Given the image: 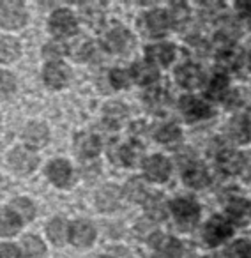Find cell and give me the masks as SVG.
I'll return each mask as SVG.
<instances>
[{"instance_id": "cell-37", "label": "cell", "mask_w": 251, "mask_h": 258, "mask_svg": "<svg viewBox=\"0 0 251 258\" xmlns=\"http://www.w3.org/2000/svg\"><path fill=\"white\" fill-rule=\"evenodd\" d=\"M15 89H16L15 76L8 71H0V99H4L9 94H13Z\"/></svg>"}, {"instance_id": "cell-8", "label": "cell", "mask_w": 251, "mask_h": 258, "mask_svg": "<svg viewBox=\"0 0 251 258\" xmlns=\"http://www.w3.org/2000/svg\"><path fill=\"white\" fill-rule=\"evenodd\" d=\"M144 170L147 173V177L151 180H156V182H163V180L168 179L170 175V161L165 158V156H151V158L145 161Z\"/></svg>"}, {"instance_id": "cell-33", "label": "cell", "mask_w": 251, "mask_h": 258, "mask_svg": "<svg viewBox=\"0 0 251 258\" xmlns=\"http://www.w3.org/2000/svg\"><path fill=\"white\" fill-rule=\"evenodd\" d=\"M48 237L51 239V242L64 244L66 237H68V226L60 218H55L48 223Z\"/></svg>"}, {"instance_id": "cell-47", "label": "cell", "mask_w": 251, "mask_h": 258, "mask_svg": "<svg viewBox=\"0 0 251 258\" xmlns=\"http://www.w3.org/2000/svg\"><path fill=\"white\" fill-rule=\"evenodd\" d=\"M97 258H111V256H97Z\"/></svg>"}, {"instance_id": "cell-39", "label": "cell", "mask_w": 251, "mask_h": 258, "mask_svg": "<svg viewBox=\"0 0 251 258\" xmlns=\"http://www.w3.org/2000/svg\"><path fill=\"white\" fill-rule=\"evenodd\" d=\"M83 16H85V20L89 23H94V22H99L101 20V11L97 6L90 4V6H85L83 8Z\"/></svg>"}, {"instance_id": "cell-10", "label": "cell", "mask_w": 251, "mask_h": 258, "mask_svg": "<svg viewBox=\"0 0 251 258\" xmlns=\"http://www.w3.org/2000/svg\"><path fill=\"white\" fill-rule=\"evenodd\" d=\"M225 211L228 214V218L235 223H242L249 218L251 214V204L240 195H233L226 200Z\"/></svg>"}, {"instance_id": "cell-11", "label": "cell", "mask_w": 251, "mask_h": 258, "mask_svg": "<svg viewBox=\"0 0 251 258\" xmlns=\"http://www.w3.org/2000/svg\"><path fill=\"white\" fill-rule=\"evenodd\" d=\"M175 78L179 82V85H182L184 89H197V87L202 85L204 82V75H202L200 68L191 62L187 64H182L175 73Z\"/></svg>"}, {"instance_id": "cell-43", "label": "cell", "mask_w": 251, "mask_h": 258, "mask_svg": "<svg viewBox=\"0 0 251 258\" xmlns=\"http://www.w3.org/2000/svg\"><path fill=\"white\" fill-rule=\"evenodd\" d=\"M0 258H20V253L11 244H0Z\"/></svg>"}, {"instance_id": "cell-14", "label": "cell", "mask_w": 251, "mask_h": 258, "mask_svg": "<svg viewBox=\"0 0 251 258\" xmlns=\"http://www.w3.org/2000/svg\"><path fill=\"white\" fill-rule=\"evenodd\" d=\"M96 237V232H94L92 225L87 221H76L73 223L71 226V240L75 246H80V247H85V246H90Z\"/></svg>"}, {"instance_id": "cell-9", "label": "cell", "mask_w": 251, "mask_h": 258, "mask_svg": "<svg viewBox=\"0 0 251 258\" xmlns=\"http://www.w3.org/2000/svg\"><path fill=\"white\" fill-rule=\"evenodd\" d=\"M244 161H246V154L242 152H235V151H226L219 152L218 154V165L219 168L223 170L225 173H230V175H240L244 168Z\"/></svg>"}, {"instance_id": "cell-13", "label": "cell", "mask_w": 251, "mask_h": 258, "mask_svg": "<svg viewBox=\"0 0 251 258\" xmlns=\"http://www.w3.org/2000/svg\"><path fill=\"white\" fill-rule=\"evenodd\" d=\"M131 44V36L126 29H113L104 37V46L111 53H124Z\"/></svg>"}, {"instance_id": "cell-28", "label": "cell", "mask_w": 251, "mask_h": 258, "mask_svg": "<svg viewBox=\"0 0 251 258\" xmlns=\"http://www.w3.org/2000/svg\"><path fill=\"white\" fill-rule=\"evenodd\" d=\"M20 230V219L13 211L0 212V235H15Z\"/></svg>"}, {"instance_id": "cell-26", "label": "cell", "mask_w": 251, "mask_h": 258, "mask_svg": "<svg viewBox=\"0 0 251 258\" xmlns=\"http://www.w3.org/2000/svg\"><path fill=\"white\" fill-rule=\"evenodd\" d=\"M20 55V44L13 37H0V62H13Z\"/></svg>"}, {"instance_id": "cell-36", "label": "cell", "mask_w": 251, "mask_h": 258, "mask_svg": "<svg viewBox=\"0 0 251 258\" xmlns=\"http://www.w3.org/2000/svg\"><path fill=\"white\" fill-rule=\"evenodd\" d=\"M145 103L151 108H163L168 103V94H166V90H163L161 87H152V89H149L147 94H145Z\"/></svg>"}, {"instance_id": "cell-3", "label": "cell", "mask_w": 251, "mask_h": 258, "mask_svg": "<svg viewBox=\"0 0 251 258\" xmlns=\"http://www.w3.org/2000/svg\"><path fill=\"white\" fill-rule=\"evenodd\" d=\"M27 22V11L18 0L0 2V25L4 29H20Z\"/></svg>"}, {"instance_id": "cell-48", "label": "cell", "mask_w": 251, "mask_h": 258, "mask_svg": "<svg viewBox=\"0 0 251 258\" xmlns=\"http://www.w3.org/2000/svg\"><path fill=\"white\" fill-rule=\"evenodd\" d=\"M205 258H214V256H205Z\"/></svg>"}, {"instance_id": "cell-20", "label": "cell", "mask_w": 251, "mask_h": 258, "mask_svg": "<svg viewBox=\"0 0 251 258\" xmlns=\"http://www.w3.org/2000/svg\"><path fill=\"white\" fill-rule=\"evenodd\" d=\"M228 92H230V82L225 73H218L216 76H212V80L207 85V90H205L209 99H214V101H223Z\"/></svg>"}, {"instance_id": "cell-2", "label": "cell", "mask_w": 251, "mask_h": 258, "mask_svg": "<svg viewBox=\"0 0 251 258\" xmlns=\"http://www.w3.org/2000/svg\"><path fill=\"white\" fill-rule=\"evenodd\" d=\"M170 207H172V212L175 216L177 225L182 230L193 228L200 219V207L191 198H177V200L172 202Z\"/></svg>"}, {"instance_id": "cell-12", "label": "cell", "mask_w": 251, "mask_h": 258, "mask_svg": "<svg viewBox=\"0 0 251 258\" xmlns=\"http://www.w3.org/2000/svg\"><path fill=\"white\" fill-rule=\"evenodd\" d=\"M182 179L190 187L200 189V187L207 186L209 173H207V170H205V166L202 165V163H190V165L184 168Z\"/></svg>"}, {"instance_id": "cell-29", "label": "cell", "mask_w": 251, "mask_h": 258, "mask_svg": "<svg viewBox=\"0 0 251 258\" xmlns=\"http://www.w3.org/2000/svg\"><path fill=\"white\" fill-rule=\"evenodd\" d=\"M92 51H94L92 43H90L89 39H85V37L75 41V43L69 46V55H71V57L75 58V60H78V62L87 60V58L92 55Z\"/></svg>"}, {"instance_id": "cell-45", "label": "cell", "mask_w": 251, "mask_h": 258, "mask_svg": "<svg viewBox=\"0 0 251 258\" xmlns=\"http://www.w3.org/2000/svg\"><path fill=\"white\" fill-rule=\"evenodd\" d=\"M60 48L57 46V44H48L46 48H44V55H46L48 58H57V57H60Z\"/></svg>"}, {"instance_id": "cell-21", "label": "cell", "mask_w": 251, "mask_h": 258, "mask_svg": "<svg viewBox=\"0 0 251 258\" xmlns=\"http://www.w3.org/2000/svg\"><path fill=\"white\" fill-rule=\"evenodd\" d=\"M99 149H101V142L96 135H90V133L80 135L78 140H76V151L83 158H94V156L99 154Z\"/></svg>"}, {"instance_id": "cell-41", "label": "cell", "mask_w": 251, "mask_h": 258, "mask_svg": "<svg viewBox=\"0 0 251 258\" xmlns=\"http://www.w3.org/2000/svg\"><path fill=\"white\" fill-rule=\"evenodd\" d=\"M235 11L244 18H251V0H239L235 2Z\"/></svg>"}, {"instance_id": "cell-35", "label": "cell", "mask_w": 251, "mask_h": 258, "mask_svg": "<svg viewBox=\"0 0 251 258\" xmlns=\"http://www.w3.org/2000/svg\"><path fill=\"white\" fill-rule=\"evenodd\" d=\"M126 197L130 198L131 202H142L147 200V189H145V184L140 179H131L126 186Z\"/></svg>"}, {"instance_id": "cell-27", "label": "cell", "mask_w": 251, "mask_h": 258, "mask_svg": "<svg viewBox=\"0 0 251 258\" xmlns=\"http://www.w3.org/2000/svg\"><path fill=\"white\" fill-rule=\"evenodd\" d=\"M226 258H251V240L249 239H235L228 244L225 251Z\"/></svg>"}, {"instance_id": "cell-31", "label": "cell", "mask_w": 251, "mask_h": 258, "mask_svg": "<svg viewBox=\"0 0 251 258\" xmlns=\"http://www.w3.org/2000/svg\"><path fill=\"white\" fill-rule=\"evenodd\" d=\"M23 246V253L29 258H41L44 254V244L39 237L36 235H27L22 242Z\"/></svg>"}, {"instance_id": "cell-34", "label": "cell", "mask_w": 251, "mask_h": 258, "mask_svg": "<svg viewBox=\"0 0 251 258\" xmlns=\"http://www.w3.org/2000/svg\"><path fill=\"white\" fill-rule=\"evenodd\" d=\"M11 211L15 212L18 218H22L23 221H30L36 214V209H34L32 202L27 200V198H18L11 204Z\"/></svg>"}, {"instance_id": "cell-30", "label": "cell", "mask_w": 251, "mask_h": 258, "mask_svg": "<svg viewBox=\"0 0 251 258\" xmlns=\"http://www.w3.org/2000/svg\"><path fill=\"white\" fill-rule=\"evenodd\" d=\"M180 137H182V133H180V129L177 127L175 124H165L156 131L158 142H161V144H165V145L177 144V142L180 140Z\"/></svg>"}, {"instance_id": "cell-22", "label": "cell", "mask_w": 251, "mask_h": 258, "mask_svg": "<svg viewBox=\"0 0 251 258\" xmlns=\"http://www.w3.org/2000/svg\"><path fill=\"white\" fill-rule=\"evenodd\" d=\"M147 55L151 60L158 62L161 66H168L173 60V57H175V48L168 43L154 44V46L147 48Z\"/></svg>"}, {"instance_id": "cell-4", "label": "cell", "mask_w": 251, "mask_h": 258, "mask_svg": "<svg viewBox=\"0 0 251 258\" xmlns=\"http://www.w3.org/2000/svg\"><path fill=\"white\" fill-rule=\"evenodd\" d=\"M180 111L186 117V120L190 122H198L204 120V118L211 117L212 110L204 99L200 97H193V96H186L180 101Z\"/></svg>"}, {"instance_id": "cell-6", "label": "cell", "mask_w": 251, "mask_h": 258, "mask_svg": "<svg viewBox=\"0 0 251 258\" xmlns=\"http://www.w3.org/2000/svg\"><path fill=\"white\" fill-rule=\"evenodd\" d=\"M226 135L233 144H247L251 140V124L247 115H233L226 124Z\"/></svg>"}, {"instance_id": "cell-32", "label": "cell", "mask_w": 251, "mask_h": 258, "mask_svg": "<svg viewBox=\"0 0 251 258\" xmlns=\"http://www.w3.org/2000/svg\"><path fill=\"white\" fill-rule=\"evenodd\" d=\"M145 209H147V214L154 219H163L166 218V204L159 195L154 197H149L145 200Z\"/></svg>"}, {"instance_id": "cell-16", "label": "cell", "mask_w": 251, "mask_h": 258, "mask_svg": "<svg viewBox=\"0 0 251 258\" xmlns=\"http://www.w3.org/2000/svg\"><path fill=\"white\" fill-rule=\"evenodd\" d=\"M168 25H170L168 15H166L165 11L156 9V11H151L147 16H145V27H147V32L154 37L163 36V34L168 30Z\"/></svg>"}, {"instance_id": "cell-17", "label": "cell", "mask_w": 251, "mask_h": 258, "mask_svg": "<svg viewBox=\"0 0 251 258\" xmlns=\"http://www.w3.org/2000/svg\"><path fill=\"white\" fill-rule=\"evenodd\" d=\"M44 82L51 89H60L68 82V68L60 62H50L44 68Z\"/></svg>"}, {"instance_id": "cell-40", "label": "cell", "mask_w": 251, "mask_h": 258, "mask_svg": "<svg viewBox=\"0 0 251 258\" xmlns=\"http://www.w3.org/2000/svg\"><path fill=\"white\" fill-rule=\"evenodd\" d=\"M223 101H225V104L228 108H237L240 103H242V96H240L239 90H235V92H233V90H230V92L226 94V97Z\"/></svg>"}, {"instance_id": "cell-1", "label": "cell", "mask_w": 251, "mask_h": 258, "mask_svg": "<svg viewBox=\"0 0 251 258\" xmlns=\"http://www.w3.org/2000/svg\"><path fill=\"white\" fill-rule=\"evenodd\" d=\"M233 233V226L228 219L221 218V216H214L207 221V225L204 226L202 232V239H204L205 246L216 247L221 242H225L226 239H230Z\"/></svg>"}, {"instance_id": "cell-23", "label": "cell", "mask_w": 251, "mask_h": 258, "mask_svg": "<svg viewBox=\"0 0 251 258\" xmlns=\"http://www.w3.org/2000/svg\"><path fill=\"white\" fill-rule=\"evenodd\" d=\"M104 115V122H106L110 127H118L120 122L128 117V108L122 103H108L103 110Z\"/></svg>"}, {"instance_id": "cell-19", "label": "cell", "mask_w": 251, "mask_h": 258, "mask_svg": "<svg viewBox=\"0 0 251 258\" xmlns=\"http://www.w3.org/2000/svg\"><path fill=\"white\" fill-rule=\"evenodd\" d=\"M48 137H50L48 127L41 122H30L23 131V140L32 147H43L48 142Z\"/></svg>"}, {"instance_id": "cell-15", "label": "cell", "mask_w": 251, "mask_h": 258, "mask_svg": "<svg viewBox=\"0 0 251 258\" xmlns=\"http://www.w3.org/2000/svg\"><path fill=\"white\" fill-rule=\"evenodd\" d=\"M71 173H73L71 165H69L68 161H64V159H57V161L48 165V177H50L51 182L57 184V186H60V187H64L69 184Z\"/></svg>"}, {"instance_id": "cell-42", "label": "cell", "mask_w": 251, "mask_h": 258, "mask_svg": "<svg viewBox=\"0 0 251 258\" xmlns=\"http://www.w3.org/2000/svg\"><path fill=\"white\" fill-rule=\"evenodd\" d=\"M184 20H187V11L186 8H184L182 4L180 6H173V22H175V25H182Z\"/></svg>"}, {"instance_id": "cell-25", "label": "cell", "mask_w": 251, "mask_h": 258, "mask_svg": "<svg viewBox=\"0 0 251 258\" xmlns=\"http://www.w3.org/2000/svg\"><path fill=\"white\" fill-rule=\"evenodd\" d=\"M133 76L142 85H151L158 80V69L149 62H138L133 68Z\"/></svg>"}, {"instance_id": "cell-24", "label": "cell", "mask_w": 251, "mask_h": 258, "mask_svg": "<svg viewBox=\"0 0 251 258\" xmlns=\"http://www.w3.org/2000/svg\"><path fill=\"white\" fill-rule=\"evenodd\" d=\"M118 198H120V193H118L117 187L106 186L97 193V207L104 212L113 211V209L118 205Z\"/></svg>"}, {"instance_id": "cell-5", "label": "cell", "mask_w": 251, "mask_h": 258, "mask_svg": "<svg viewBox=\"0 0 251 258\" xmlns=\"http://www.w3.org/2000/svg\"><path fill=\"white\" fill-rule=\"evenodd\" d=\"M9 165H11V168L16 173L27 175V173L36 170V166L39 165V158L32 151H29V149L18 147L9 154Z\"/></svg>"}, {"instance_id": "cell-44", "label": "cell", "mask_w": 251, "mask_h": 258, "mask_svg": "<svg viewBox=\"0 0 251 258\" xmlns=\"http://www.w3.org/2000/svg\"><path fill=\"white\" fill-rule=\"evenodd\" d=\"M135 161V151L131 147L120 149V163L122 165H131Z\"/></svg>"}, {"instance_id": "cell-46", "label": "cell", "mask_w": 251, "mask_h": 258, "mask_svg": "<svg viewBox=\"0 0 251 258\" xmlns=\"http://www.w3.org/2000/svg\"><path fill=\"white\" fill-rule=\"evenodd\" d=\"M244 58H246V64H247V68L251 69V50L247 51V53H246V57H244Z\"/></svg>"}, {"instance_id": "cell-38", "label": "cell", "mask_w": 251, "mask_h": 258, "mask_svg": "<svg viewBox=\"0 0 251 258\" xmlns=\"http://www.w3.org/2000/svg\"><path fill=\"white\" fill-rule=\"evenodd\" d=\"M110 78H111V85H113L115 89H126V87H130V82H131L130 73L124 71V69H113Z\"/></svg>"}, {"instance_id": "cell-7", "label": "cell", "mask_w": 251, "mask_h": 258, "mask_svg": "<svg viewBox=\"0 0 251 258\" xmlns=\"http://www.w3.org/2000/svg\"><path fill=\"white\" fill-rule=\"evenodd\" d=\"M50 32L57 37H69L76 32V20L69 11H55L50 18Z\"/></svg>"}, {"instance_id": "cell-18", "label": "cell", "mask_w": 251, "mask_h": 258, "mask_svg": "<svg viewBox=\"0 0 251 258\" xmlns=\"http://www.w3.org/2000/svg\"><path fill=\"white\" fill-rule=\"evenodd\" d=\"M244 57L235 46H225L218 55V64L223 71H237L242 66Z\"/></svg>"}]
</instances>
